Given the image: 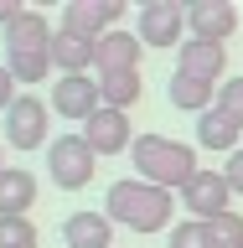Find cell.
<instances>
[{"label":"cell","instance_id":"1","mask_svg":"<svg viewBox=\"0 0 243 248\" xmlns=\"http://www.w3.org/2000/svg\"><path fill=\"white\" fill-rule=\"evenodd\" d=\"M104 212H109V222H124L135 232H161V228H176L171 222L176 191H161V186L140 181V176H124L104 191Z\"/></svg>","mask_w":243,"mask_h":248},{"label":"cell","instance_id":"2","mask_svg":"<svg viewBox=\"0 0 243 248\" xmlns=\"http://www.w3.org/2000/svg\"><path fill=\"white\" fill-rule=\"evenodd\" d=\"M130 160H135L140 181L161 186V191H176V197L197 181V170H202L197 166V150L181 145V140H166V135H140L135 150H130Z\"/></svg>","mask_w":243,"mask_h":248},{"label":"cell","instance_id":"3","mask_svg":"<svg viewBox=\"0 0 243 248\" xmlns=\"http://www.w3.org/2000/svg\"><path fill=\"white\" fill-rule=\"evenodd\" d=\"M47 170H52V181L62 191H83L93 181V170H98V155L88 150L83 135H62V140L47 145Z\"/></svg>","mask_w":243,"mask_h":248},{"label":"cell","instance_id":"4","mask_svg":"<svg viewBox=\"0 0 243 248\" xmlns=\"http://www.w3.org/2000/svg\"><path fill=\"white\" fill-rule=\"evenodd\" d=\"M47 114L52 108L36 98V93H21L11 108H5V145H16V150H47L52 140H47Z\"/></svg>","mask_w":243,"mask_h":248},{"label":"cell","instance_id":"5","mask_svg":"<svg viewBox=\"0 0 243 248\" xmlns=\"http://www.w3.org/2000/svg\"><path fill=\"white\" fill-rule=\"evenodd\" d=\"M47 108L52 114H62V119L73 124H88L98 108H104V93H98V78H57L52 83V98H47Z\"/></svg>","mask_w":243,"mask_h":248},{"label":"cell","instance_id":"6","mask_svg":"<svg viewBox=\"0 0 243 248\" xmlns=\"http://www.w3.org/2000/svg\"><path fill=\"white\" fill-rule=\"evenodd\" d=\"M119 16H124V0H67L62 5V31H78V36H109L119 31Z\"/></svg>","mask_w":243,"mask_h":248},{"label":"cell","instance_id":"7","mask_svg":"<svg viewBox=\"0 0 243 248\" xmlns=\"http://www.w3.org/2000/svg\"><path fill=\"white\" fill-rule=\"evenodd\" d=\"M186 5L181 0H145L140 5V42L145 46H181Z\"/></svg>","mask_w":243,"mask_h":248},{"label":"cell","instance_id":"8","mask_svg":"<svg viewBox=\"0 0 243 248\" xmlns=\"http://www.w3.org/2000/svg\"><path fill=\"white\" fill-rule=\"evenodd\" d=\"M78 135L88 140L93 155H119V150H135V124H130V114H119V108H98Z\"/></svg>","mask_w":243,"mask_h":248},{"label":"cell","instance_id":"9","mask_svg":"<svg viewBox=\"0 0 243 248\" xmlns=\"http://www.w3.org/2000/svg\"><path fill=\"white\" fill-rule=\"evenodd\" d=\"M228 197H233L228 176H223V170H207V166H202V170H197V181L181 191V207L197 217V222H212V217L233 212V207H228Z\"/></svg>","mask_w":243,"mask_h":248},{"label":"cell","instance_id":"10","mask_svg":"<svg viewBox=\"0 0 243 248\" xmlns=\"http://www.w3.org/2000/svg\"><path fill=\"white\" fill-rule=\"evenodd\" d=\"M186 31H192L197 42H228L233 31H238L233 0H192V5H186Z\"/></svg>","mask_w":243,"mask_h":248},{"label":"cell","instance_id":"11","mask_svg":"<svg viewBox=\"0 0 243 248\" xmlns=\"http://www.w3.org/2000/svg\"><path fill=\"white\" fill-rule=\"evenodd\" d=\"M223 67H228V46H223V42H197V36H192V42L176 46V73H186V78L217 83Z\"/></svg>","mask_w":243,"mask_h":248},{"label":"cell","instance_id":"12","mask_svg":"<svg viewBox=\"0 0 243 248\" xmlns=\"http://www.w3.org/2000/svg\"><path fill=\"white\" fill-rule=\"evenodd\" d=\"M140 52H145L140 31H109V36H98V78L140 73Z\"/></svg>","mask_w":243,"mask_h":248},{"label":"cell","instance_id":"13","mask_svg":"<svg viewBox=\"0 0 243 248\" xmlns=\"http://www.w3.org/2000/svg\"><path fill=\"white\" fill-rule=\"evenodd\" d=\"M52 62H57V78H83L88 67H98V42L78 36V31H57L52 36Z\"/></svg>","mask_w":243,"mask_h":248},{"label":"cell","instance_id":"14","mask_svg":"<svg viewBox=\"0 0 243 248\" xmlns=\"http://www.w3.org/2000/svg\"><path fill=\"white\" fill-rule=\"evenodd\" d=\"M62 243L67 248H114V222H109V212H73L67 222H62Z\"/></svg>","mask_w":243,"mask_h":248},{"label":"cell","instance_id":"15","mask_svg":"<svg viewBox=\"0 0 243 248\" xmlns=\"http://www.w3.org/2000/svg\"><path fill=\"white\" fill-rule=\"evenodd\" d=\"M166 98H171V108H181V114H197V119H202L207 108H217V83H202V78L171 73Z\"/></svg>","mask_w":243,"mask_h":248},{"label":"cell","instance_id":"16","mask_svg":"<svg viewBox=\"0 0 243 248\" xmlns=\"http://www.w3.org/2000/svg\"><path fill=\"white\" fill-rule=\"evenodd\" d=\"M26 207H36V176L26 166L0 170V217H26Z\"/></svg>","mask_w":243,"mask_h":248},{"label":"cell","instance_id":"17","mask_svg":"<svg viewBox=\"0 0 243 248\" xmlns=\"http://www.w3.org/2000/svg\"><path fill=\"white\" fill-rule=\"evenodd\" d=\"M52 21H47L42 11H26L21 21H11L5 26V52H52Z\"/></svg>","mask_w":243,"mask_h":248},{"label":"cell","instance_id":"18","mask_svg":"<svg viewBox=\"0 0 243 248\" xmlns=\"http://www.w3.org/2000/svg\"><path fill=\"white\" fill-rule=\"evenodd\" d=\"M238 119H233V114H223V108H207V114H202L197 119V145L202 150H223V155H233L238 150Z\"/></svg>","mask_w":243,"mask_h":248},{"label":"cell","instance_id":"19","mask_svg":"<svg viewBox=\"0 0 243 248\" xmlns=\"http://www.w3.org/2000/svg\"><path fill=\"white\" fill-rule=\"evenodd\" d=\"M98 93H104V108L130 114V104L145 93V83H140V73H109V78H98Z\"/></svg>","mask_w":243,"mask_h":248},{"label":"cell","instance_id":"20","mask_svg":"<svg viewBox=\"0 0 243 248\" xmlns=\"http://www.w3.org/2000/svg\"><path fill=\"white\" fill-rule=\"evenodd\" d=\"M5 67H11L16 83H47V78L57 73L52 52H5Z\"/></svg>","mask_w":243,"mask_h":248},{"label":"cell","instance_id":"21","mask_svg":"<svg viewBox=\"0 0 243 248\" xmlns=\"http://www.w3.org/2000/svg\"><path fill=\"white\" fill-rule=\"evenodd\" d=\"M207 232H212V248H243V217L238 212H223L207 222Z\"/></svg>","mask_w":243,"mask_h":248},{"label":"cell","instance_id":"22","mask_svg":"<svg viewBox=\"0 0 243 248\" xmlns=\"http://www.w3.org/2000/svg\"><path fill=\"white\" fill-rule=\"evenodd\" d=\"M0 248H36L31 217H0Z\"/></svg>","mask_w":243,"mask_h":248},{"label":"cell","instance_id":"23","mask_svg":"<svg viewBox=\"0 0 243 248\" xmlns=\"http://www.w3.org/2000/svg\"><path fill=\"white\" fill-rule=\"evenodd\" d=\"M171 248H212V232H207V222H197V217L176 222V228H171Z\"/></svg>","mask_w":243,"mask_h":248},{"label":"cell","instance_id":"24","mask_svg":"<svg viewBox=\"0 0 243 248\" xmlns=\"http://www.w3.org/2000/svg\"><path fill=\"white\" fill-rule=\"evenodd\" d=\"M217 108L223 114H233L243 129V78H228V83H217Z\"/></svg>","mask_w":243,"mask_h":248},{"label":"cell","instance_id":"25","mask_svg":"<svg viewBox=\"0 0 243 248\" xmlns=\"http://www.w3.org/2000/svg\"><path fill=\"white\" fill-rule=\"evenodd\" d=\"M16 98H21V93H16V78H11V67L0 62V114H5V108L16 104Z\"/></svg>","mask_w":243,"mask_h":248},{"label":"cell","instance_id":"26","mask_svg":"<svg viewBox=\"0 0 243 248\" xmlns=\"http://www.w3.org/2000/svg\"><path fill=\"white\" fill-rule=\"evenodd\" d=\"M223 176H228V186L243 197V150H233V155H228V170H223Z\"/></svg>","mask_w":243,"mask_h":248},{"label":"cell","instance_id":"27","mask_svg":"<svg viewBox=\"0 0 243 248\" xmlns=\"http://www.w3.org/2000/svg\"><path fill=\"white\" fill-rule=\"evenodd\" d=\"M21 16H26V11H21L16 0H0V26H11V21H21Z\"/></svg>","mask_w":243,"mask_h":248},{"label":"cell","instance_id":"28","mask_svg":"<svg viewBox=\"0 0 243 248\" xmlns=\"http://www.w3.org/2000/svg\"><path fill=\"white\" fill-rule=\"evenodd\" d=\"M0 170H5V140H0Z\"/></svg>","mask_w":243,"mask_h":248}]
</instances>
